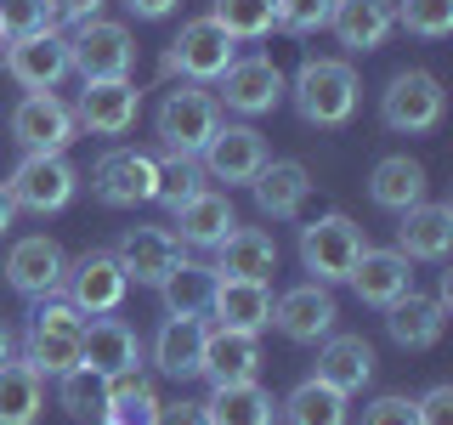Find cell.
I'll use <instances>...</instances> for the list:
<instances>
[{
	"instance_id": "6da1fadb",
	"label": "cell",
	"mask_w": 453,
	"mask_h": 425,
	"mask_svg": "<svg viewBox=\"0 0 453 425\" xmlns=\"http://www.w3.org/2000/svg\"><path fill=\"white\" fill-rule=\"evenodd\" d=\"M357 68L340 63V57H306L301 68H295V113H301L306 125H318V131H334V125H346L351 113H357Z\"/></svg>"
},
{
	"instance_id": "7a4b0ae2",
	"label": "cell",
	"mask_w": 453,
	"mask_h": 425,
	"mask_svg": "<svg viewBox=\"0 0 453 425\" xmlns=\"http://www.w3.org/2000/svg\"><path fill=\"white\" fill-rule=\"evenodd\" d=\"M216 125H221V103L204 91V85H176V91L159 103V113H153L159 148L165 153H188V159L204 153V142L216 136Z\"/></svg>"
},
{
	"instance_id": "3957f363",
	"label": "cell",
	"mask_w": 453,
	"mask_h": 425,
	"mask_svg": "<svg viewBox=\"0 0 453 425\" xmlns=\"http://www.w3.org/2000/svg\"><path fill=\"white\" fill-rule=\"evenodd\" d=\"M6 193L28 216H57V210H68V198L80 193V170H74L68 153H23L18 170L6 176Z\"/></svg>"
},
{
	"instance_id": "277c9868",
	"label": "cell",
	"mask_w": 453,
	"mask_h": 425,
	"mask_svg": "<svg viewBox=\"0 0 453 425\" xmlns=\"http://www.w3.org/2000/svg\"><path fill=\"white\" fill-rule=\"evenodd\" d=\"M363 250H368V233L351 216H340V210L301 227V267L318 283H346Z\"/></svg>"
},
{
	"instance_id": "5b68a950",
	"label": "cell",
	"mask_w": 453,
	"mask_h": 425,
	"mask_svg": "<svg viewBox=\"0 0 453 425\" xmlns=\"http://www.w3.org/2000/svg\"><path fill=\"white\" fill-rule=\"evenodd\" d=\"M442 85L436 74H425V68H403V74H391V85L380 91V120H386V131L396 136H425L442 125Z\"/></svg>"
},
{
	"instance_id": "8992f818",
	"label": "cell",
	"mask_w": 453,
	"mask_h": 425,
	"mask_svg": "<svg viewBox=\"0 0 453 425\" xmlns=\"http://www.w3.org/2000/svg\"><path fill=\"white\" fill-rule=\"evenodd\" d=\"M68 68L80 80H131L136 68V40L125 23H108V18H91L68 35Z\"/></svg>"
},
{
	"instance_id": "52a82bcc",
	"label": "cell",
	"mask_w": 453,
	"mask_h": 425,
	"mask_svg": "<svg viewBox=\"0 0 453 425\" xmlns=\"http://www.w3.org/2000/svg\"><path fill=\"white\" fill-rule=\"evenodd\" d=\"M233 57H238V40L226 35L216 18H193V23H181L176 40H170L165 74H181L188 85H216Z\"/></svg>"
},
{
	"instance_id": "ba28073f",
	"label": "cell",
	"mask_w": 453,
	"mask_h": 425,
	"mask_svg": "<svg viewBox=\"0 0 453 425\" xmlns=\"http://www.w3.org/2000/svg\"><path fill=\"white\" fill-rule=\"evenodd\" d=\"M91 193L103 198L108 210L148 205V198L159 193V159H153V153H142V148H113L91 170Z\"/></svg>"
},
{
	"instance_id": "9c48e42d",
	"label": "cell",
	"mask_w": 453,
	"mask_h": 425,
	"mask_svg": "<svg viewBox=\"0 0 453 425\" xmlns=\"http://www.w3.org/2000/svg\"><path fill=\"white\" fill-rule=\"evenodd\" d=\"M80 136L74 108L51 91H28L18 108H12V142L23 153H68V142Z\"/></svg>"
},
{
	"instance_id": "30bf717a",
	"label": "cell",
	"mask_w": 453,
	"mask_h": 425,
	"mask_svg": "<svg viewBox=\"0 0 453 425\" xmlns=\"http://www.w3.org/2000/svg\"><path fill=\"white\" fill-rule=\"evenodd\" d=\"M63 301L80 306L85 318H103V312H119L125 290H131V278H125V267L113 261V250H85L74 267L63 273Z\"/></svg>"
},
{
	"instance_id": "8fae6325",
	"label": "cell",
	"mask_w": 453,
	"mask_h": 425,
	"mask_svg": "<svg viewBox=\"0 0 453 425\" xmlns=\"http://www.w3.org/2000/svg\"><path fill=\"white\" fill-rule=\"evenodd\" d=\"M283 74L273 57H233V63L221 68L216 80V103H226L233 113H244V120H255V113H273L283 103Z\"/></svg>"
},
{
	"instance_id": "7c38bea8",
	"label": "cell",
	"mask_w": 453,
	"mask_h": 425,
	"mask_svg": "<svg viewBox=\"0 0 453 425\" xmlns=\"http://www.w3.org/2000/svg\"><path fill=\"white\" fill-rule=\"evenodd\" d=\"M273 153H266V136L255 125H216V136L204 142L198 165H204L210 182H226V188H250L255 170H261Z\"/></svg>"
},
{
	"instance_id": "4fadbf2b",
	"label": "cell",
	"mask_w": 453,
	"mask_h": 425,
	"mask_svg": "<svg viewBox=\"0 0 453 425\" xmlns=\"http://www.w3.org/2000/svg\"><path fill=\"white\" fill-rule=\"evenodd\" d=\"M334 318H340V306H334L329 283H318V278L295 283V290H283L278 301H273L278 335L295 340V346H318V340H329L334 335Z\"/></svg>"
},
{
	"instance_id": "5bb4252c",
	"label": "cell",
	"mask_w": 453,
	"mask_h": 425,
	"mask_svg": "<svg viewBox=\"0 0 453 425\" xmlns=\"http://www.w3.org/2000/svg\"><path fill=\"white\" fill-rule=\"evenodd\" d=\"M63 273H68V255L57 238L46 233H28L6 250V283L23 295V301H46V295L63 290Z\"/></svg>"
},
{
	"instance_id": "9a60e30c",
	"label": "cell",
	"mask_w": 453,
	"mask_h": 425,
	"mask_svg": "<svg viewBox=\"0 0 453 425\" xmlns=\"http://www.w3.org/2000/svg\"><path fill=\"white\" fill-rule=\"evenodd\" d=\"M142 113V91L136 80H85L80 103H74V125L91 136H125Z\"/></svg>"
},
{
	"instance_id": "2e32d148",
	"label": "cell",
	"mask_w": 453,
	"mask_h": 425,
	"mask_svg": "<svg viewBox=\"0 0 453 425\" xmlns=\"http://www.w3.org/2000/svg\"><path fill=\"white\" fill-rule=\"evenodd\" d=\"M6 74L23 85V91H57V80L74 74L68 68V40L46 28V35H28V40H6Z\"/></svg>"
},
{
	"instance_id": "e0dca14e",
	"label": "cell",
	"mask_w": 453,
	"mask_h": 425,
	"mask_svg": "<svg viewBox=\"0 0 453 425\" xmlns=\"http://www.w3.org/2000/svg\"><path fill=\"white\" fill-rule=\"evenodd\" d=\"M113 261L125 267L131 283H153V290H159V278L181 261V238L170 233V227H125Z\"/></svg>"
},
{
	"instance_id": "ac0fdd59",
	"label": "cell",
	"mask_w": 453,
	"mask_h": 425,
	"mask_svg": "<svg viewBox=\"0 0 453 425\" xmlns=\"http://www.w3.org/2000/svg\"><path fill=\"white\" fill-rule=\"evenodd\" d=\"M346 283L357 290L363 306H380V312H386L391 301H403V295L414 290V261H408L403 250H363Z\"/></svg>"
},
{
	"instance_id": "d6986e66",
	"label": "cell",
	"mask_w": 453,
	"mask_h": 425,
	"mask_svg": "<svg viewBox=\"0 0 453 425\" xmlns=\"http://www.w3.org/2000/svg\"><path fill=\"white\" fill-rule=\"evenodd\" d=\"M80 363L85 368H96V375H131V368L142 363V340H136V329L125 318H91L85 323V335H80Z\"/></svg>"
},
{
	"instance_id": "ffe728a7",
	"label": "cell",
	"mask_w": 453,
	"mask_h": 425,
	"mask_svg": "<svg viewBox=\"0 0 453 425\" xmlns=\"http://www.w3.org/2000/svg\"><path fill=\"white\" fill-rule=\"evenodd\" d=\"M210 318H216V329L261 335L266 323H273V290H266V283H250V278H216Z\"/></svg>"
},
{
	"instance_id": "44dd1931",
	"label": "cell",
	"mask_w": 453,
	"mask_h": 425,
	"mask_svg": "<svg viewBox=\"0 0 453 425\" xmlns=\"http://www.w3.org/2000/svg\"><path fill=\"white\" fill-rule=\"evenodd\" d=\"M170 216H176V227H170V233H176L181 244H193V250H216L221 238L238 227L233 198L216 193V188H198L193 198H181V205L170 210Z\"/></svg>"
},
{
	"instance_id": "7402d4cb",
	"label": "cell",
	"mask_w": 453,
	"mask_h": 425,
	"mask_svg": "<svg viewBox=\"0 0 453 425\" xmlns=\"http://www.w3.org/2000/svg\"><path fill=\"white\" fill-rule=\"evenodd\" d=\"M329 28L346 51H380L396 28V6L391 0H334Z\"/></svg>"
},
{
	"instance_id": "603a6c76",
	"label": "cell",
	"mask_w": 453,
	"mask_h": 425,
	"mask_svg": "<svg viewBox=\"0 0 453 425\" xmlns=\"http://www.w3.org/2000/svg\"><path fill=\"white\" fill-rule=\"evenodd\" d=\"M198 408H204L210 425H278L273 391L255 386V380H216Z\"/></svg>"
},
{
	"instance_id": "cb8c5ba5",
	"label": "cell",
	"mask_w": 453,
	"mask_h": 425,
	"mask_svg": "<svg viewBox=\"0 0 453 425\" xmlns=\"http://www.w3.org/2000/svg\"><path fill=\"white\" fill-rule=\"evenodd\" d=\"M396 250L408 261H448L453 250V205H408L403 227H396Z\"/></svg>"
},
{
	"instance_id": "d4e9b609",
	"label": "cell",
	"mask_w": 453,
	"mask_h": 425,
	"mask_svg": "<svg viewBox=\"0 0 453 425\" xmlns=\"http://www.w3.org/2000/svg\"><path fill=\"white\" fill-rule=\"evenodd\" d=\"M250 193H255V205H261V216L289 221V216H301V205L311 193V176H306L301 159H266L261 170H255Z\"/></svg>"
},
{
	"instance_id": "484cf974",
	"label": "cell",
	"mask_w": 453,
	"mask_h": 425,
	"mask_svg": "<svg viewBox=\"0 0 453 425\" xmlns=\"http://www.w3.org/2000/svg\"><path fill=\"white\" fill-rule=\"evenodd\" d=\"M273 273H278V244H273V233H261V227H233V233L216 244V278L266 283Z\"/></svg>"
},
{
	"instance_id": "4316f807",
	"label": "cell",
	"mask_w": 453,
	"mask_h": 425,
	"mask_svg": "<svg viewBox=\"0 0 453 425\" xmlns=\"http://www.w3.org/2000/svg\"><path fill=\"white\" fill-rule=\"evenodd\" d=\"M204 318H165V329L153 335V363L170 380H198L204 375Z\"/></svg>"
},
{
	"instance_id": "83f0119b",
	"label": "cell",
	"mask_w": 453,
	"mask_h": 425,
	"mask_svg": "<svg viewBox=\"0 0 453 425\" xmlns=\"http://www.w3.org/2000/svg\"><path fill=\"white\" fill-rule=\"evenodd\" d=\"M386 329H391L396 346L425 352V346H436V340H442V329H448V306L431 301V295H419V290H408L403 301L386 306Z\"/></svg>"
},
{
	"instance_id": "f1b7e54d",
	"label": "cell",
	"mask_w": 453,
	"mask_h": 425,
	"mask_svg": "<svg viewBox=\"0 0 453 425\" xmlns=\"http://www.w3.org/2000/svg\"><path fill=\"white\" fill-rule=\"evenodd\" d=\"M318 380L334 391H363L368 380H374V346H368L363 335H329L318 352Z\"/></svg>"
},
{
	"instance_id": "f546056e",
	"label": "cell",
	"mask_w": 453,
	"mask_h": 425,
	"mask_svg": "<svg viewBox=\"0 0 453 425\" xmlns=\"http://www.w3.org/2000/svg\"><path fill=\"white\" fill-rule=\"evenodd\" d=\"M210 295H216V267L188 261V255L159 278L165 318H210Z\"/></svg>"
},
{
	"instance_id": "4dcf8cb0",
	"label": "cell",
	"mask_w": 453,
	"mask_h": 425,
	"mask_svg": "<svg viewBox=\"0 0 453 425\" xmlns=\"http://www.w3.org/2000/svg\"><path fill=\"white\" fill-rule=\"evenodd\" d=\"M368 198H374L380 210H396V216H403L408 205H419V198H425V165L408 159V153L380 159L374 170H368Z\"/></svg>"
},
{
	"instance_id": "1f68e13d",
	"label": "cell",
	"mask_w": 453,
	"mask_h": 425,
	"mask_svg": "<svg viewBox=\"0 0 453 425\" xmlns=\"http://www.w3.org/2000/svg\"><path fill=\"white\" fill-rule=\"evenodd\" d=\"M80 335L85 329H57V323H28L23 335V363L40 380H57L68 368H80Z\"/></svg>"
},
{
	"instance_id": "d6a6232c",
	"label": "cell",
	"mask_w": 453,
	"mask_h": 425,
	"mask_svg": "<svg viewBox=\"0 0 453 425\" xmlns=\"http://www.w3.org/2000/svg\"><path fill=\"white\" fill-rule=\"evenodd\" d=\"M40 408H46V380L23 358H6L0 363V425H35Z\"/></svg>"
},
{
	"instance_id": "836d02e7",
	"label": "cell",
	"mask_w": 453,
	"mask_h": 425,
	"mask_svg": "<svg viewBox=\"0 0 453 425\" xmlns=\"http://www.w3.org/2000/svg\"><path fill=\"white\" fill-rule=\"evenodd\" d=\"M165 408V397L153 391L148 375H113L108 380V408H103V425H153Z\"/></svg>"
},
{
	"instance_id": "e575fe53",
	"label": "cell",
	"mask_w": 453,
	"mask_h": 425,
	"mask_svg": "<svg viewBox=\"0 0 453 425\" xmlns=\"http://www.w3.org/2000/svg\"><path fill=\"white\" fill-rule=\"evenodd\" d=\"M283 425H351V414H346V391L323 386L318 375L301 380V386L283 397Z\"/></svg>"
},
{
	"instance_id": "d590c367",
	"label": "cell",
	"mask_w": 453,
	"mask_h": 425,
	"mask_svg": "<svg viewBox=\"0 0 453 425\" xmlns=\"http://www.w3.org/2000/svg\"><path fill=\"white\" fill-rule=\"evenodd\" d=\"M255 368H261V346H255V335L210 329V340H204V375L210 380H255Z\"/></svg>"
},
{
	"instance_id": "8d00e7d4",
	"label": "cell",
	"mask_w": 453,
	"mask_h": 425,
	"mask_svg": "<svg viewBox=\"0 0 453 425\" xmlns=\"http://www.w3.org/2000/svg\"><path fill=\"white\" fill-rule=\"evenodd\" d=\"M210 18L233 40H266L278 28V0H210Z\"/></svg>"
},
{
	"instance_id": "74e56055",
	"label": "cell",
	"mask_w": 453,
	"mask_h": 425,
	"mask_svg": "<svg viewBox=\"0 0 453 425\" xmlns=\"http://www.w3.org/2000/svg\"><path fill=\"white\" fill-rule=\"evenodd\" d=\"M57 403H63V414L74 420H103L108 408V375H96V368H68V375H57Z\"/></svg>"
},
{
	"instance_id": "f35d334b",
	"label": "cell",
	"mask_w": 453,
	"mask_h": 425,
	"mask_svg": "<svg viewBox=\"0 0 453 425\" xmlns=\"http://www.w3.org/2000/svg\"><path fill=\"white\" fill-rule=\"evenodd\" d=\"M396 28L419 40H448L453 35V0H403L396 6Z\"/></svg>"
},
{
	"instance_id": "ab89813d",
	"label": "cell",
	"mask_w": 453,
	"mask_h": 425,
	"mask_svg": "<svg viewBox=\"0 0 453 425\" xmlns=\"http://www.w3.org/2000/svg\"><path fill=\"white\" fill-rule=\"evenodd\" d=\"M57 28L51 0H0V40H28Z\"/></svg>"
},
{
	"instance_id": "60d3db41",
	"label": "cell",
	"mask_w": 453,
	"mask_h": 425,
	"mask_svg": "<svg viewBox=\"0 0 453 425\" xmlns=\"http://www.w3.org/2000/svg\"><path fill=\"white\" fill-rule=\"evenodd\" d=\"M198 188H204V165L188 159V153H165V159H159V193H153V198H165V205L176 210L181 198H193Z\"/></svg>"
},
{
	"instance_id": "b9f144b4",
	"label": "cell",
	"mask_w": 453,
	"mask_h": 425,
	"mask_svg": "<svg viewBox=\"0 0 453 425\" xmlns=\"http://www.w3.org/2000/svg\"><path fill=\"white\" fill-rule=\"evenodd\" d=\"M334 0H278V28L283 35H318L329 23Z\"/></svg>"
},
{
	"instance_id": "7bdbcfd3",
	"label": "cell",
	"mask_w": 453,
	"mask_h": 425,
	"mask_svg": "<svg viewBox=\"0 0 453 425\" xmlns=\"http://www.w3.org/2000/svg\"><path fill=\"white\" fill-rule=\"evenodd\" d=\"M363 425H419L414 420V397H396V391L374 397V403L363 408Z\"/></svg>"
},
{
	"instance_id": "ee69618b",
	"label": "cell",
	"mask_w": 453,
	"mask_h": 425,
	"mask_svg": "<svg viewBox=\"0 0 453 425\" xmlns=\"http://www.w3.org/2000/svg\"><path fill=\"white\" fill-rule=\"evenodd\" d=\"M414 420L419 425H453V386H431L414 403Z\"/></svg>"
},
{
	"instance_id": "f6af8a7d",
	"label": "cell",
	"mask_w": 453,
	"mask_h": 425,
	"mask_svg": "<svg viewBox=\"0 0 453 425\" xmlns=\"http://www.w3.org/2000/svg\"><path fill=\"white\" fill-rule=\"evenodd\" d=\"M103 6L108 0H51V12H57V23H91V18H103Z\"/></svg>"
},
{
	"instance_id": "bcb514c9",
	"label": "cell",
	"mask_w": 453,
	"mask_h": 425,
	"mask_svg": "<svg viewBox=\"0 0 453 425\" xmlns=\"http://www.w3.org/2000/svg\"><path fill=\"white\" fill-rule=\"evenodd\" d=\"M153 425H210V420H204V408H198V403H165Z\"/></svg>"
},
{
	"instance_id": "7dc6e473",
	"label": "cell",
	"mask_w": 453,
	"mask_h": 425,
	"mask_svg": "<svg viewBox=\"0 0 453 425\" xmlns=\"http://www.w3.org/2000/svg\"><path fill=\"white\" fill-rule=\"evenodd\" d=\"M176 6H181V0H125V12H131V18H142V23H159V18H170Z\"/></svg>"
},
{
	"instance_id": "c3c4849f",
	"label": "cell",
	"mask_w": 453,
	"mask_h": 425,
	"mask_svg": "<svg viewBox=\"0 0 453 425\" xmlns=\"http://www.w3.org/2000/svg\"><path fill=\"white\" fill-rule=\"evenodd\" d=\"M12 221H18V205H12V193H6V182H0V238L12 233Z\"/></svg>"
},
{
	"instance_id": "681fc988",
	"label": "cell",
	"mask_w": 453,
	"mask_h": 425,
	"mask_svg": "<svg viewBox=\"0 0 453 425\" xmlns=\"http://www.w3.org/2000/svg\"><path fill=\"white\" fill-rule=\"evenodd\" d=\"M6 358H12V329L0 323V363H6Z\"/></svg>"
},
{
	"instance_id": "f907efd6",
	"label": "cell",
	"mask_w": 453,
	"mask_h": 425,
	"mask_svg": "<svg viewBox=\"0 0 453 425\" xmlns=\"http://www.w3.org/2000/svg\"><path fill=\"white\" fill-rule=\"evenodd\" d=\"M91 425H103V420H91Z\"/></svg>"
}]
</instances>
